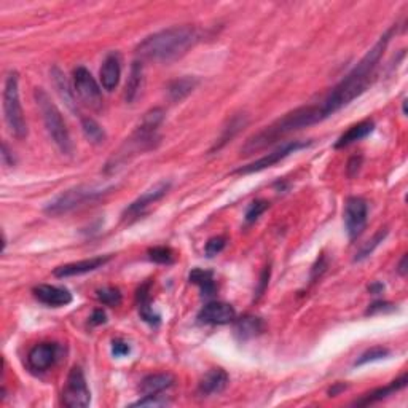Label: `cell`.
<instances>
[{
  "label": "cell",
  "instance_id": "obj_42",
  "mask_svg": "<svg viewBox=\"0 0 408 408\" xmlns=\"http://www.w3.org/2000/svg\"><path fill=\"white\" fill-rule=\"evenodd\" d=\"M0 156H2V163L5 166H8V167L15 166L16 160H15V156H13V152H11V150L8 149L7 142H2V153H0Z\"/></svg>",
  "mask_w": 408,
  "mask_h": 408
},
{
  "label": "cell",
  "instance_id": "obj_19",
  "mask_svg": "<svg viewBox=\"0 0 408 408\" xmlns=\"http://www.w3.org/2000/svg\"><path fill=\"white\" fill-rule=\"evenodd\" d=\"M121 77V58L119 53H110L105 56L103 67H100L99 78L100 85L107 91H114V89L119 86Z\"/></svg>",
  "mask_w": 408,
  "mask_h": 408
},
{
  "label": "cell",
  "instance_id": "obj_18",
  "mask_svg": "<svg viewBox=\"0 0 408 408\" xmlns=\"http://www.w3.org/2000/svg\"><path fill=\"white\" fill-rule=\"evenodd\" d=\"M50 75H52V82H53L56 93H58L61 100L67 105V109H69L70 112H74L75 115H80V109H78V104L75 99V91L72 89L69 80H67V77L64 75V72L61 70L58 66H53L52 70H50Z\"/></svg>",
  "mask_w": 408,
  "mask_h": 408
},
{
  "label": "cell",
  "instance_id": "obj_3",
  "mask_svg": "<svg viewBox=\"0 0 408 408\" xmlns=\"http://www.w3.org/2000/svg\"><path fill=\"white\" fill-rule=\"evenodd\" d=\"M324 120L326 119H324L322 112L317 104L301 105L299 109L287 112L286 115L281 116V119H278L276 121H273L271 125L265 126L262 131L254 134V136H250L243 145L241 152L244 155H254L278 142L279 139L289 136L290 133L317 125V123H321Z\"/></svg>",
  "mask_w": 408,
  "mask_h": 408
},
{
  "label": "cell",
  "instance_id": "obj_33",
  "mask_svg": "<svg viewBox=\"0 0 408 408\" xmlns=\"http://www.w3.org/2000/svg\"><path fill=\"white\" fill-rule=\"evenodd\" d=\"M389 354H391V351L388 348H383V346H375V348L365 351V353L356 361V365H365V364H368V362L386 359Z\"/></svg>",
  "mask_w": 408,
  "mask_h": 408
},
{
  "label": "cell",
  "instance_id": "obj_14",
  "mask_svg": "<svg viewBox=\"0 0 408 408\" xmlns=\"http://www.w3.org/2000/svg\"><path fill=\"white\" fill-rule=\"evenodd\" d=\"M110 260H112V255H98V257H93V259H86V260L74 262V264L61 265L58 268H54L53 275L59 279L72 278V276H82V275H86V273L99 270V268H103L105 264H109Z\"/></svg>",
  "mask_w": 408,
  "mask_h": 408
},
{
  "label": "cell",
  "instance_id": "obj_7",
  "mask_svg": "<svg viewBox=\"0 0 408 408\" xmlns=\"http://www.w3.org/2000/svg\"><path fill=\"white\" fill-rule=\"evenodd\" d=\"M112 187H89V186H78L74 188L66 190V192L59 193L54 199L50 201L45 208V212L48 216H63L67 212L74 211L80 206H85L88 203L99 199L104 197L105 193H109Z\"/></svg>",
  "mask_w": 408,
  "mask_h": 408
},
{
  "label": "cell",
  "instance_id": "obj_27",
  "mask_svg": "<svg viewBox=\"0 0 408 408\" xmlns=\"http://www.w3.org/2000/svg\"><path fill=\"white\" fill-rule=\"evenodd\" d=\"M144 85V67L141 61H134L131 66L130 77L125 86V99L128 104H133L137 99Z\"/></svg>",
  "mask_w": 408,
  "mask_h": 408
},
{
  "label": "cell",
  "instance_id": "obj_15",
  "mask_svg": "<svg viewBox=\"0 0 408 408\" xmlns=\"http://www.w3.org/2000/svg\"><path fill=\"white\" fill-rule=\"evenodd\" d=\"M199 322L212 324V326H225V324L234 322L236 319V311L232 305L223 303V301H211L204 305L203 310L198 315Z\"/></svg>",
  "mask_w": 408,
  "mask_h": 408
},
{
  "label": "cell",
  "instance_id": "obj_25",
  "mask_svg": "<svg viewBox=\"0 0 408 408\" xmlns=\"http://www.w3.org/2000/svg\"><path fill=\"white\" fill-rule=\"evenodd\" d=\"M407 383H408V377L407 375H402L400 378L394 379L393 383L388 384V386L373 389L372 393L365 394L364 398L359 399V400H356L354 404L356 405H372V404H375V402H379V400L386 399V398H389L391 394H394V393H398V391L407 388Z\"/></svg>",
  "mask_w": 408,
  "mask_h": 408
},
{
  "label": "cell",
  "instance_id": "obj_22",
  "mask_svg": "<svg viewBox=\"0 0 408 408\" xmlns=\"http://www.w3.org/2000/svg\"><path fill=\"white\" fill-rule=\"evenodd\" d=\"M176 378L171 373H152L145 377L139 384V393L142 395H156L174 386Z\"/></svg>",
  "mask_w": 408,
  "mask_h": 408
},
{
  "label": "cell",
  "instance_id": "obj_6",
  "mask_svg": "<svg viewBox=\"0 0 408 408\" xmlns=\"http://www.w3.org/2000/svg\"><path fill=\"white\" fill-rule=\"evenodd\" d=\"M3 116L7 123L8 131L16 139H24L27 136V123L22 114L20 103V77L18 72H10L5 78L3 88Z\"/></svg>",
  "mask_w": 408,
  "mask_h": 408
},
{
  "label": "cell",
  "instance_id": "obj_31",
  "mask_svg": "<svg viewBox=\"0 0 408 408\" xmlns=\"http://www.w3.org/2000/svg\"><path fill=\"white\" fill-rule=\"evenodd\" d=\"M96 299L99 300V303H103L104 306H110V308H115V306H120L121 303V292L120 289L116 287H103L99 289L96 292Z\"/></svg>",
  "mask_w": 408,
  "mask_h": 408
},
{
  "label": "cell",
  "instance_id": "obj_9",
  "mask_svg": "<svg viewBox=\"0 0 408 408\" xmlns=\"http://www.w3.org/2000/svg\"><path fill=\"white\" fill-rule=\"evenodd\" d=\"M91 402L85 373L80 367H74L67 375V381L63 391V404L69 408H85Z\"/></svg>",
  "mask_w": 408,
  "mask_h": 408
},
{
  "label": "cell",
  "instance_id": "obj_13",
  "mask_svg": "<svg viewBox=\"0 0 408 408\" xmlns=\"http://www.w3.org/2000/svg\"><path fill=\"white\" fill-rule=\"evenodd\" d=\"M61 346L56 343H38L27 354V367L32 372L42 373L52 368L59 359Z\"/></svg>",
  "mask_w": 408,
  "mask_h": 408
},
{
  "label": "cell",
  "instance_id": "obj_20",
  "mask_svg": "<svg viewBox=\"0 0 408 408\" xmlns=\"http://www.w3.org/2000/svg\"><path fill=\"white\" fill-rule=\"evenodd\" d=\"M265 332V322L259 316L244 315L234 319V335L239 342H248Z\"/></svg>",
  "mask_w": 408,
  "mask_h": 408
},
{
  "label": "cell",
  "instance_id": "obj_4",
  "mask_svg": "<svg viewBox=\"0 0 408 408\" xmlns=\"http://www.w3.org/2000/svg\"><path fill=\"white\" fill-rule=\"evenodd\" d=\"M165 119L163 109H152L144 115L141 125L136 131L133 133L130 139H126L125 144L119 149V152L107 161L105 165V172L119 171L123 165H126L133 156L142 152H147L150 149H155V145L160 142L158 128Z\"/></svg>",
  "mask_w": 408,
  "mask_h": 408
},
{
  "label": "cell",
  "instance_id": "obj_29",
  "mask_svg": "<svg viewBox=\"0 0 408 408\" xmlns=\"http://www.w3.org/2000/svg\"><path fill=\"white\" fill-rule=\"evenodd\" d=\"M82 130L85 137L89 142L94 145H100L105 142V131L103 130V126L99 125L96 120L89 119V116H82Z\"/></svg>",
  "mask_w": 408,
  "mask_h": 408
},
{
  "label": "cell",
  "instance_id": "obj_21",
  "mask_svg": "<svg viewBox=\"0 0 408 408\" xmlns=\"http://www.w3.org/2000/svg\"><path fill=\"white\" fill-rule=\"evenodd\" d=\"M150 289H152V281H145L136 292V303L139 310V316L142 321L149 322L150 326H158L161 322V316L156 315L152 308V301H150Z\"/></svg>",
  "mask_w": 408,
  "mask_h": 408
},
{
  "label": "cell",
  "instance_id": "obj_12",
  "mask_svg": "<svg viewBox=\"0 0 408 408\" xmlns=\"http://www.w3.org/2000/svg\"><path fill=\"white\" fill-rule=\"evenodd\" d=\"M367 214H368V206L364 198L351 197L346 199L343 217H345L346 233H348L351 241L356 238H359L362 232L365 230Z\"/></svg>",
  "mask_w": 408,
  "mask_h": 408
},
{
  "label": "cell",
  "instance_id": "obj_23",
  "mask_svg": "<svg viewBox=\"0 0 408 408\" xmlns=\"http://www.w3.org/2000/svg\"><path fill=\"white\" fill-rule=\"evenodd\" d=\"M248 121H249V120H248V115H244V114H238V115L232 116V119L228 120L227 125L223 126L220 137L217 139L214 145H212V149L209 150V153L219 152V150L225 147V145H227L228 142H232L233 139L238 136L239 131L244 130V126L248 125Z\"/></svg>",
  "mask_w": 408,
  "mask_h": 408
},
{
  "label": "cell",
  "instance_id": "obj_39",
  "mask_svg": "<svg viewBox=\"0 0 408 408\" xmlns=\"http://www.w3.org/2000/svg\"><path fill=\"white\" fill-rule=\"evenodd\" d=\"M131 353V346L128 345L126 342H123V340L116 338L112 342V354L115 357H125Z\"/></svg>",
  "mask_w": 408,
  "mask_h": 408
},
{
  "label": "cell",
  "instance_id": "obj_16",
  "mask_svg": "<svg viewBox=\"0 0 408 408\" xmlns=\"http://www.w3.org/2000/svg\"><path fill=\"white\" fill-rule=\"evenodd\" d=\"M228 381H230V378L223 368H211L198 383L199 398H211V395L223 393L228 386Z\"/></svg>",
  "mask_w": 408,
  "mask_h": 408
},
{
  "label": "cell",
  "instance_id": "obj_1",
  "mask_svg": "<svg viewBox=\"0 0 408 408\" xmlns=\"http://www.w3.org/2000/svg\"><path fill=\"white\" fill-rule=\"evenodd\" d=\"M393 32L394 27L384 32L379 37V40L365 53L364 58L357 63L354 69L332 88V91L321 100V104H317L324 119H328L331 115L337 114L338 110L346 107V105L353 103L356 98H359L365 91L367 86L370 85L373 74H375L379 59H381L384 50H386L391 37H393Z\"/></svg>",
  "mask_w": 408,
  "mask_h": 408
},
{
  "label": "cell",
  "instance_id": "obj_34",
  "mask_svg": "<svg viewBox=\"0 0 408 408\" xmlns=\"http://www.w3.org/2000/svg\"><path fill=\"white\" fill-rule=\"evenodd\" d=\"M268 208H270V203L266 199H255L254 203L249 204L248 211H245V223H254Z\"/></svg>",
  "mask_w": 408,
  "mask_h": 408
},
{
  "label": "cell",
  "instance_id": "obj_38",
  "mask_svg": "<svg viewBox=\"0 0 408 408\" xmlns=\"http://www.w3.org/2000/svg\"><path fill=\"white\" fill-rule=\"evenodd\" d=\"M391 311H395V306L393 303H389V301H375V303H372L368 306V310L365 311V315H379V312H391Z\"/></svg>",
  "mask_w": 408,
  "mask_h": 408
},
{
  "label": "cell",
  "instance_id": "obj_8",
  "mask_svg": "<svg viewBox=\"0 0 408 408\" xmlns=\"http://www.w3.org/2000/svg\"><path fill=\"white\" fill-rule=\"evenodd\" d=\"M74 91L80 103L91 110H99L103 107L104 98L99 83L85 67H77L74 70Z\"/></svg>",
  "mask_w": 408,
  "mask_h": 408
},
{
  "label": "cell",
  "instance_id": "obj_26",
  "mask_svg": "<svg viewBox=\"0 0 408 408\" xmlns=\"http://www.w3.org/2000/svg\"><path fill=\"white\" fill-rule=\"evenodd\" d=\"M198 86V78L197 77H182L172 80L167 85V98L171 103H181L187 96L193 93V89Z\"/></svg>",
  "mask_w": 408,
  "mask_h": 408
},
{
  "label": "cell",
  "instance_id": "obj_11",
  "mask_svg": "<svg viewBox=\"0 0 408 408\" xmlns=\"http://www.w3.org/2000/svg\"><path fill=\"white\" fill-rule=\"evenodd\" d=\"M171 182H158L152 188H149L147 192H144L137 199H134L128 208L123 211L121 220L131 223L134 220L141 219V217L147 212V209L156 201H160L165 195L169 192Z\"/></svg>",
  "mask_w": 408,
  "mask_h": 408
},
{
  "label": "cell",
  "instance_id": "obj_41",
  "mask_svg": "<svg viewBox=\"0 0 408 408\" xmlns=\"http://www.w3.org/2000/svg\"><path fill=\"white\" fill-rule=\"evenodd\" d=\"M326 270H327V260H326V257L321 255L319 259H317L316 264H315V266H312V270H311V281H315V279L321 278Z\"/></svg>",
  "mask_w": 408,
  "mask_h": 408
},
{
  "label": "cell",
  "instance_id": "obj_45",
  "mask_svg": "<svg viewBox=\"0 0 408 408\" xmlns=\"http://www.w3.org/2000/svg\"><path fill=\"white\" fill-rule=\"evenodd\" d=\"M345 389H346V384L337 383L333 388H331V391H328V394H331V398H335V395H338L340 393H343Z\"/></svg>",
  "mask_w": 408,
  "mask_h": 408
},
{
  "label": "cell",
  "instance_id": "obj_28",
  "mask_svg": "<svg viewBox=\"0 0 408 408\" xmlns=\"http://www.w3.org/2000/svg\"><path fill=\"white\" fill-rule=\"evenodd\" d=\"M188 279H190V282L201 289V295H203V297L209 299L216 294L217 286H216L214 275H212V271L201 270V268H195V270L190 273Z\"/></svg>",
  "mask_w": 408,
  "mask_h": 408
},
{
  "label": "cell",
  "instance_id": "obj_30",
  "mask_svg": "<svg viewBox=\"0 0 408 408\" xmlns=\"http://www.w3.org/2000/svg\"><path fill=\"white\" fill-rule=\"evenodd\" d=\"M386 236H388V228H381V230L377 232L375 236H373L372 239H368V241L359 249V252H357L354 257V262H362L364 259H367L368 255H372L373 250H375L378 245L386 239Z\"/></svg>",
  "mask_w": 408,
  "mask_h": 408
},
{
  "label": "cell",
  "instance_id": "obj_43",
  "mask_svg": "<svg viewBox=\"0 0 408 408\" xmlns=\"http://www.w3.org/2000/svg\"><path fill=\"white\" fill-rule=\"evenodd\" d=\"M105 322H107V315H105V311L100 308L94 310L91 317H89V324H91V326H103Z\"/></svg>",
  "mask_w": 408,
  "mask_h": 408
},
{
  "label": "cell",
  "instance_id": "obj_37",
  "mask_svg": "<svg viewBox=\"0 0 408 408\" xmlns=\"http://www.w3.org/2000/svg\"><path fill=\"white\" fill-rule=\"evenodd\" d=\"M362 163H364V156L362 155H354L351 156L348 165H346V174H348V177H356L357 174H359L361 167H362Z\"/></svg>",
  "mask_w": 408,
  "mask_h": 408
},
{
  "label": "cell",
  "instance_id": "obj_40",
  "mask_svg": "<svg viewBox=\"0 0 408 408\" xmlns=\"http://www.w3.org/2000/svg\"><path fill=\"white\" fill-rule=\"evenodd\" d=\"M270 276H271V268L265 266V270L262 271V275H260L259 286H257V290H255V294H257L255 299H259V297H262V295L265 294V290L268 287V282H270Z\"/></svg>",
  "mask_w": 408,
  "mask_h": 408
},
{
  "label": "cell",
  "instance_id": "obj_2",
  "mask_svg": "<svg viewBox=\"0 0 408 408\" xmlns=\"http://www.w3.org/2000/svg\"><path fill=\"white\" fill-rule=\"evenodd\" d=\"M199 40V31L195 26H172L145 37L137 45L136 53L144 61L171 63L187 54Z\"/></svg>",
  "mask_w": 408,
  "mask_h": 408
},
{
  "label": "cell",
  "instance_id": "obj_32",
  "mask_svg": "<svg viewBox=\"0 0 408 408\" xmlns=\"http://www.w3.org/2000/svg\"><path fill=\"white\" fill-rule=\"evenodd\" d=\"M149 259L160 265H171L174 262V252L171 248L166 245H156V248L149 249Z\"/></svg>",
  "mask_w": 408,
  "mask_h": 408
},
{
  "label": "cell",
  "instance_id": "obj_17",
  "mask_svg": "<svg viewBox=\"0 0 408 408\" xmlns=\"http://www.w3.org/2000/svg\"><path fill=\"white\" fill-rule=\"evenodd\" d=\"M33 297H36L40 303L52 306V308H59V306H66L72 301V294L64 287L50 286V284H40V286L33 287Z\"/></svg>",
  "mask_w": 408,
  "mask_h": 408
},
{
  "label": "cell",
  "instance_id": "obj_36",
  "mask_svg": "<svg viewBox=\"0 0 408 408\" xmlns=\"http://www.w3.org/2000/svg\"><path fill=\"white\" fill-rule=\"evenodd\" d=\"M227 245V238L225 236H214L211 238L208 243H206V255L208 257H216L219 255Z\"/></svg>",
  "mask_w": 408,
  "mask_h": 408
},
{
  "label": "cell",
  "instance_id": "obj_44",
  "mask_svg": "<svg viewBox=\"0 0 408 408\" xmlns=\"http://www.w3.org/2000/svg\"><path fill=\"white\" fill-rule=\"evenodd\" d=\"M383 290H384V284H381V282H373V284H370V286H368V292L373 294V295L383 294Z\"/></svg>",
  "mask_w": 408,
  "mask_h": 408
},
{
  "label": "cell",
  "instance_id": "obj_5",
  "mask_svg": "<svg viewBox=\"0 0 408 408\" xmlns=\"http://www.w3.org/2000/svg\"><path fill=\"white\" fill-rule=\"evenodd\" d=\"M33 98H36L37 107L40 110L45 128H47L52 141L56 144V147L59 149L61 153L70 155L72 150H74V145H72L69 130H67L66 121L63 119V115H61L59 109L56 107V104L43 88H36Z\"/></svg>",
  "mask_w": 408,
  "mask_h": 408
},
{
  "label": "cell",
  "instance_id": "obj_46",
  "mask_svg": "<svg viewBox=\"0 0 408 408\" xmlns=\"http://www.w3.org/2000/svg\"><path fill=\"white\" fill-rule=\"evenodd\" d=\"M398 273L400 276H405L407 275V255L402 257V260L399 262V266H398Z\"/></svg>",
  "mask_w": 408,
  "mask_h": 408
},
{
  "label": "cell",
  "instance_id": "obj_24",
  "mask_svg": "<svg viewBox=\"0 0 408 408\" xmlns=\"http://www.w3.org/2000/svg\"><path fill=\"white\" fill-rule=\"evenodd\" d=\"M373 130H375V123H373V120H364L356 123V125L351 126L348 131L343 133L342 136L338 137V141L335 142V149H345L351 144L359 142L367 136H370Z\"/></svg>",
  "mask_w": 408,
  "mask_h": 408
},
{
  "label": "cell",
  "instance_id": "obj_10",
  "mask_svg": "<svg viewBox=\"0 0 408 408\" xmlns=\"http://www.w3.org/2000/svg\"><path fill=\"white\" fill-rule=\"evenodd\" d=\"M310 145H311V142L289 141L286 144H282L281 147H278L276 150H273V152L266 153L264 156H260L259 160L252 161V163L238 167V169L234 171V172H236V174H254V172H260V171H264V169H268V167L278 165L279 161L286 160L287 156H290V155L295 153V152H299V150L310 147Z\"/></svg>",
  "mask_w": 408,
  "mask_h": 408
},
{
  "label": "cell",
  "instance_id": "obj_35",
  "mask_svg": "<svg viewBox=\"0 0 408 408\" xmlns=\"http://www.w3.org/2000/svg\"><path fill=\"white\" fill-rule=\"evenodd\" d=\"M171 402L166 398H163V395L156 394V395H144L141 400L134 402L131 407H166Z\"/></svg>",
  "mask_w": 408,
  "mask_h": 408
}]
</instances>
